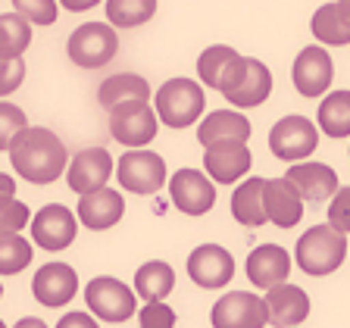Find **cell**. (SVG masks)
Returning <instances> with one entry per match:
<instances>
[{"label":"cell","mask_w":350,"mask_h":328,"mask_svg":"<svg viewBox=\"0 0 350 328\" xmlns=\"http://www.w3.org/2000/svg\"><path fill=\"white\" fill-rule=\"evenodd\" d=\"M141 328H175V310L166 303H144L138 310Z\"/></svg>","instance_id":"obj_36"},{"label":"cell","mask_w":350,"mask_h":328,"mask_svg":"<svg viewBox=\"0 0 350 328\" xmlns=\"http://www.w3.org/2000/svg\"><path fill=\"white\" fill-rule=\"evenodd\" d=\"M116 178L131 194H157L169 184L166 160L153 150H125L116 163Z\"/></svg>","instance_id":"obj_9"},{"label":"cell","mask_w":350,"mask_h":328,"mask_svg":"<svg viewBox=\"0 0 350 328\" xmlns=\"http://www.w3.org/2000/svg\"><path fill=\"white\" fill-rule=\"evenodd\" d=\"M79 234V216L63 204H47L31 219V241L47 254H59Z\"/></svg>","instance_id":"obj_11"},{"label":"cell","mask_w":350,"mask_h":328,"mask_svg":"<svg viewBox=\"0 0 350 328\" xmlns=\"http://www.w3.org/2000/svg\"><path fill=\"white\" fill-rule=\"evenodd\" d=\"M0 38H3V63L7 59H22L19 53L31 44V25L29 19H22L19 13H3L0 16Z\"/></svg>","instance_id":"obj_31"},{"label":"cell","mask_w":350,"mask_h":328,"mask_svg":"<svg viewBox=\"0 0 350 328\" xmlns=\"http://www.w3.org/2000/svg\"><path fill=\"white\" fill-rule=\"evenodd\" d=\"M22 79H25V63L22 59H7L3 63V79H0V94H13Z\"/></svg>","instance_id":"obj_38"},{"label":"cell","mask_w":350,"mask_h":328,"mask_svg":"<svg viewBox=\"0 0 350 328\" xmlns=\"http://www.w3.org/2000/svg\"><path fill=\"white\" fill-rule=\"evenodd\" d=\"M266 306H269V325L275 328H294L310 316V297L291 282L266 291Z\"/></svg>","instance_id":"obj_22"},{"label":"cell","mask_w":350,"mask_h":328,"mask_svg":"<svg viewBox=\"0 0 350 328\" xmlns=\"http://www.w3.org/2000/svg\"><path fill=\"white\" fill-rule=\"evenodd\" d=\"M122 213H125V204L116 188H100V191H94V194H85L79 200V206H75L79 222L85 228H91V232H107V228H113L119 219H122Z\"/></svg>","instance_id":"obj_20"},{"label":"cell","mask_w":350,"mask_h":328,"mask_svg":"<svg viewBox=\"0 0 350 328\" xmlns=\"http://www.w3.org/2000/svg\"><path fill=\"white\" fill-rule=\"evenodd\" d=\"M85 303L100 322H129L138 310V294L113 275H97L85 288Z\"/></svg>","instance_id":"obj_4"},{"label":"cell","mask_w":350,"mask_h":328,"mask_svg":"<svg viewBox=\"0 0 350 328\" xmlns=\"http://www.w3.org/2000/svg\"><path fill=\"white\" fill-rule=\"evenodd\" d=\"M247 66H250V57H241L234 47H226V44H213L197 59V75H200V81L206 87L228 97L244 81Z\"/></svg>","instance_id":"obj_6"},{"label":"cell","mask_w":350,"mask_h":328,"mask_svg":"<svg viewBox=\"0 0 350 328\" xmlns=\"http://www.w3.org/2000/svg\"><path fill=\"white\" fill-rule=\"evenodd\" d=\"M269 94H272V72H269V66L260 63V59H250L244 81L234 87L226 100L232 103V107H238V109H254V107H260V103H266V97H269Z\"/></svg>","instance_id":"obj_27"},{"label":"cell","mask_w":350,"mask_h":328,"mask_svg":"<svg viewBox=\"0 0 350 328\" xmlns=\"http://www.w3.org/2000/svg\"><path fill=\"white\" fill-rule=\"evenodd\" d=\"M31 256H35V250H31V244L22 238V234L0 238V272H3V275L22 272L31 262Z\"/></svg>","instance_id":"obj_32"},{"label":"cell","mask_w":350,"mask_h":328,"mask_svg":"<svg viewBox=\"0 0 350 328\" xmlns=\"http://www.w3.org/2000/svg\"><path fill=\"white\" fill-rule=\"evenodd\" d=\"M13 7L22 19L35 22V25H53L59 13L57 0H13Z\"/></svg>","instance_id":"obj_34"},{"label":"cell","mask_w":350,"mask_h":328,"mask_svg":"<svg viewBox=\"0 0 350 328\" xmlns=\"http://www.w3.org/2000/svg\"><path fill=\"white\" fill-rule=\"evenodd\" d=\"M13 328H47V322H41L38 316H22Z\"/></svg>","instance_id":"obj_41"},{"label":"cell","mask_w":350,"mask_h":328,"mask_svg":"<svg viewBox=\"0 0 350 328\" xmlns=\"http://www.w3.org/2000/svg\"><path fill=\"white\" fill-rule=\"evenodd\" d=\"M169 197L185 216H206L216 204V182L200 169H178L169 178Z\"/></svg>","instance_id":"obj_12"},{"label":"cell","mask_w":350,"mask_h":328,"mask_svg":"<svg viewBox=\"0 0 350 328\" xmlns=\"http://www.w3.org/2000/svg\"><path fill=\"white\" fill-rule=\"evenodd\" d=\"M29 219H35L31 210L25 204H19L16 197L13 200H0V232H3V238L7 234H19Z\"/></svg>","instance_id":"obj_35"},{"label":"cell","mask_w":350,"mask_h":328,"mask_svg":"<svg viewBox=\"0 0 350 328\" xmlns=\"http://www.w3.org/2000/svg\"><path fill=\"white\" fill-rule=\"evenodd\" d=\"M213 328H266L269 325V306L266 297L250 291H228L210 310Z\"/></svg>","instance_id":"obj_10"},{"label":"cell","mask_w":350,"mask_h":328,"mask_svg":"<svg viewBox=\"0 0 350 328\" xmlns=\"http://www.w3.org/2000/svg\"><path fill=\"white\" fill-rule=\"evenodd\" d=\"M57 328H100V322L91 313H66L63 319L57 322Z\"/></svg>","instance_id":"obj_39"},{"label":"cell","mask_w":350,"mask_h":328,"mask_svg":"<svg viewBox=\"0 0 350 328\" xmlns=\"http://www.w3.org/2000/svg\"><path fill=\"white\" fill-rule=\"evenodd\" d=\"M232 216L238 219L244 228H260L269 222L266 216V178L250 175L234 188L232 194Z\"/></svg>","instance_id":"obj_25"},{"label":"cell","mask_w":350,"mask_h":328,"mask_svg":"<svg viewBox=\"0 0 350 328\" xmlns=\"http://www.w3.org/2000/svg\"><path fill=\"white\" fill-rule=\"evenodd\" d=\"M175 288V272L169 262L163 260H150L135 272V294L144 303H163Z\"/></svg>","instance_id":"obj_28"},{"label":"cell","mask_w":350,"mask_h":328,"mask_svg":"<svg viewBox=\"0 0 350 328\" xmlns=\"http://www.w3.org/2000/svg\"><path fill=\"white\" fill-rule=\"evenodd\" d=\"M347 260V234L335 232L328 226H313L297 238L294 247V262L306 275H328V272L341 269V262Z\"/></svg>","instance_id":"obj_2"},{"label":"cell","mask_w":350,"mask_h":328,"mask_svg":"<svg viewBox=\"0 0 350 328\" xmlns=\"http://www.w3.org/2000/svg\"><path fill=\"white\" fill-rule=\"evenodd\" d=\"M157 125H160V116L150 107V100L122 103L109 113V135L129 150H144L157 138Z\"/></svg>","instance_id":"obj_7"},{"label":"cell","mask_w":350,"mask_h":328,"mask_svg":"<svg viewBox=\"0 0 350 328\" xmlns=\"http://www.w3.org/2000/svg\"><path fill=\"white\" fill-rule=\"evenodd\" d=\"M266 216L278 228H294L304 219V197L288 178H266Z\"/></svg>","instance_id":"obj_23"},{"label":"cell","mask_w":350,"mask_h":328,"mask_svg":"<svg viewBox=\"0 0 350 328\" xmlns=\"http://www.w3.org/2000/svg\"><path fill=\"white\" fill-rule=\"evenodd\" d=\"M59 7L72 10V13H81V10H91V7H97V3H94V0H63Z\"/></svg>","instance_id":"obj_40"},{"label":"cell","mask_w":350,"mask_h":328,"mask_svg":"<svg viewBox=\"0 0 350 328\" xmlns=\"http://www.w3.org/2000/svg\"><path fill=\"white\" fill-rule=\"evenodd\" d=\"M153 109H157L160 122L169 128H188L206 109L204 87H200V81L191 79H169L153 94Z\"/></svg>","instance_id":"obj_3"},{"label":"cell","mask_w":350,"mask_h":328,"mask_svg":"<svg viewBox=\"0 0 350 328\" xmlns=\"http://www.w3.org/2000/svg\"><path fill=\"white\" fill-rule=\"evenodd\" d=\"M116 172V163L103 147H85L72 156L69 163V172H66V184L75 191V194H94V191L107 188L109 175Z\"/></svg>","instance_id":"obj_15"},{"label":"cell","mask_w":350,"mask_h":328,"mask_svg":"<svg viewBox=\"0 0 350 328\" xmlns=\"http://www.w3.org/2000/svg\"><path fill=\"white\" fill-rule=\"evenodd\" d=\"M316 41L322 47H344L350 44V0H338V3H322L310 19Z\"/></svg>","instance_id":"obj_24"},{"label":"cell","mask_w":350,"mask_h":328,"mask_svg":"<svg viewBox=\"0 0 350 328\" xmlns=\"http://www.w3.org/2000/svg\"><path fill=\"white\" fill-rule=\"evenodd\" d=\"M319 128L328 138H350V91H332L322 97Z\"/></svg>","instance_id":"obj_29"},{"label":"cell","mask_w":350,"mask_h":328,"mask_svg":"<svg viewBox=\"0 0 350 328\" xmlns=\"http://www.w3.org/2000/svg\"><path fill=\"white\" fill-rule=\"evenodd\" d=\"M69 59L81 69H100L119 51V35L109 22H85L69 35Z\"/></svg>","instance_id":"obj_5"},{"label":"cell","mask_w":350,"mask_h":328,"mask_svg":"<svg viewBox=\"0 0 350 328\" xmlns=\"http://www.w3.org/2000/svg\"><path fill=\"white\" fill-rule=\"evenodd\" d=\"M335 79V63L322 44H310L297 53L291 66V81L300 97H322Z\"/></svg>","instance_id":"obj_13"},{"label":"cell","mask_w":350,"mask_h":328,"mask_svg":"<svg viewBox=\"0 0 350 328\" xmlns=\"http://www.w3.org/2000/svg\"><path fill=\"white\" fill-rule=\"evenodd\" d=\"M0 191H3V200H13V178L10 175H0Z\"/></svg>","instance_id":"obj_42"},{"label":"cell","mask_w":350,"mask_h":328,"mask_svg":"<svg viewBox=\"0 0 350 328\" xmlns=\"http://www.w3.org/2000/svg\"><path fill=\"white\" fill-rule=\"evenodd\" d=\"M10 163L16 175H22L31 184H51L63 172H69V153L57 131L44 125H29L10 147Z\"/></svg>","instance_id":"obj_1"},{"label":"cell","mask_w":350,"mask_h":328,"mask_svg":"<svg viewBox=\"0 0 350 328\" xmlns=\"http://www.w3.org/2000/svg\"><path fill=\"white\" fill-rule=\"evenodd\" d=\"M75 291H79V275H75V269L63 260H53V262H47V266H41V269L35 272V278H31V294H35V300L41 306H51V310L69 306Z\"/></svg>","instance_id":"obj_16"},{"label":"cell","mask_w":350,"mask_h":328,"mask_svg":"<svg viewBox=\"0 0 350 328\" xmlns=\"http://www.w3.org/2000/svg\"><path fill=\"white\" fill-rule=\"evenodd\" d=\"M250 135H254L250 119L241 109H213L200 119V128H197V141L204 147L219 144V141H244L247 144Z\"/></svg>","instance_id":"obj_21"},{"label":"cell","mask_w":350,"mask_h":328,"mask_svg":"<svg viewBox=\"0 0 350 328\" xmlns=\"http://www.w3.org/2000/svg\"><path fill=\"white\" fill-rule=\"evenodd\" d=\"M291 275V256L288 250L278 247V244H260V247L250 250L247 256V282L262 288V291H272L278 284L288 282Z\"/></svg>","instance_id":"obj_19"},{"label":"cell","mask_w":350,"mask_h":328,"mask_svg":"<svg viewBox=\"0 0 350 328\" xmlns=\"http://www.w3.org/2000/svg\"><path fill=\"white\" fill-rule=\"evenodd\" d=\"M97 100H100L103 109L122 107V103H135V100H150V85H147L141 75L135 72H119L109 75V79L100 81V91H97Z\"/></svg>","instance_id":"obj_26"},{"label":"cell","mask_w":350,"mask_h":328,"mask_svg":"<svg viewBox=\"0 0 350 328\" xmlns=\"http://www.w3.org/2000/svg\"><path fill=\"white\" fill-rule=\"evenodd\" d=\"M157 0H107L103 10H107V22L113 29H135V25H144L147 19H153L157 13Z\"/></svg>","instance_id":"obj_30"},{"label":"cell","mask_w":350,"mask_h":328,"mask_svg":"<svg viewBox=\"0 0 350 328\" xmlns=\"http://www.w3.org/2000/svg\"><path fill=\"white\" fill-rule=\"evenodd\" d=\"M29 128V119H25V113H22L19 107H13V103H0V150H7L13 147V141L19 138L22 131Z\"/></svg>","instance_id":"obj_33"},{"label":"cell","mask_w":350,"mask_h":328,"mask_svg":"<svg viewBox=\"0 0 350 328\" xmlns=\"http://www.w3.org/2000/svg\"><path fill=\"white\" fill-rule=\"evenodd\" d=\"M188 275L200 288H226L234 275V256L219 244H200L188 256Z\"/></svg>","instance_id":"obj_17"},{"label":"cell","mask_w":350,"mask_h":328,"mask_svg":"<svg viewBox=\"0 0 350 328\" xmlns=\"http://www.w3.org/2000/svg\"><path fill=\"white\" fill-rule=\"evenodd\" d=\"M254 166V153L244 141H219L204 147V172L219 184L241 182Z\"/></svg>","instance_id":"obj_14"},{"label":"cell","mask_w":350,"mask_h":328,"mask_svg":"<svg viewBox=\"0 0 350 328\" xmlns=\"http://www.w3.org/2000/svg\"><path fill=\"white\" fill-rule=\"evenodd\" d=\"M316 147H319V128L306 116H284L269 131V150L275 160L297 166L306 163V156H313Z\"/></svg>","instance_id":"obj_8"},{"label":"cell","mask_w":350,"mask_h":328,"mask_svg":"<svg viewBox=\"0 0 350 328\" xmlns=\"http://www.w3.org/2000/svg\"><path fill=\"white\" fill-rule=\"evenodd\" d=\"M328 226L341 234H350V188H341L328 204Z\"/></svg>","instance_id":"obj_37"},{"label":"cell","mask_w":350,"mask_h":328,"mask_svg":"<svg viewBox=\"0 0 350 328\" xmlns=\"http://www.w3.org/2000/svg\"><path fill=\"white\" fill-rule=\"evenodd\" d=\"M284 178L297 188V194L310 204H322V200H335V194L341 191L338 184V172L325 163H316V160H306L297 163L284 172Z\"/></svg>","instance_id":"obj_18"}]
</instances>
